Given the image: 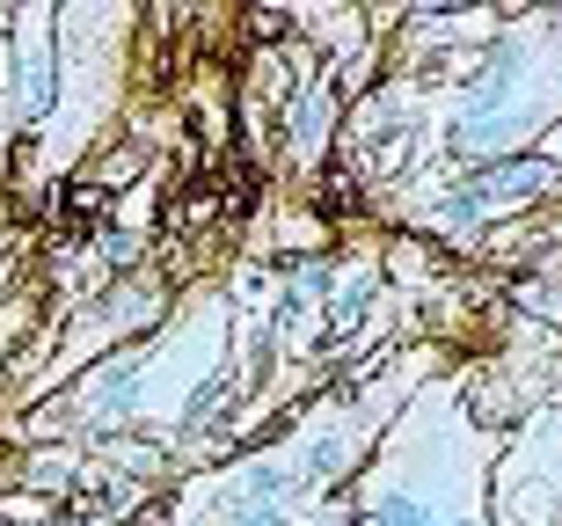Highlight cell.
I'll use <instances>...</instances> for the list:
<instances>
[{"instance_id":"obj_4","label":"cell","mask_w":562,"mask_h":526,"mask_svg":"<svg viewBox=\"0 0 562 526\" xmlns=\"http://www.w3.org/2000/svg\"><path fill=\"white\" fill-rule=\"evenodd\" d=\"M154 169H161V154L146 147L139 132H110V139H103L95 154H88V161H81L74 176H88V183L103 190V198H125V190H132V183H146Z\"/></svg>"},{"instance_id":"obj_1","label":"cell","mask_w":562,"mask_h":526,"mask_svg":"<svg viewBox=\"0 0 562 526\" xmlns=\"http://www.w3.org/2000/svg\"><path fill=\"white\" fill-rule=\"evenodd\" d=\"M555 402H541L519 432L497 439L490 461V526H562V446H555Z\"/></svg>"},{"instance_id":"obj_2","label":"cell","mask_w":562,"mask_h":526,"mask_svg":"<svg viewBox=\"0 0 562 526\" xmlns=\"http://www.w3.org/2000/svg\"><path fill=\"white\" fill-rule=\"evenodd\" d=\"M59 0H22L8 22V125L44 139L52 110H59V37H52Z\"/></svg>"},{"instance_id":"obj_3","label":"cell","mask_w":562,"mask_h":526,"mask_svg":"<svg viewBox=\"0 0 562 526\" xmlns=\"http://www.w3.org/2000/svg\"><path fill=\"white\" fill-rule=\"evenodd\" d=\"M336 132H344V88H336L329 74H314V81H300V96L278 110V169L307 190L314 176L336 161Z\"/></svg>"},{"instance_id":"obj_5","label":"cell","mask_w":562,"mask_h":526,"mask_svg":"<svg viewBox=\"0 0 562 526\" xmlns=\"http://www.w3.org/2000/svg\"><path fill=\"white\" fill-rule=\"evenodd\" d=\"M8 22H15V8H8V0H0V37H8Z\"/></svg>"}]
</instances>
